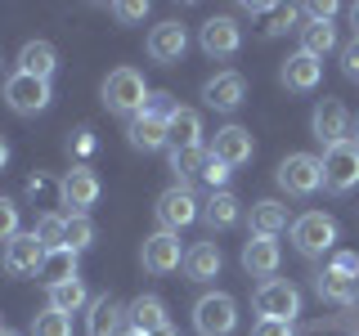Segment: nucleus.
<instances>
[{
  "mask_svg": "<svg viewBox=\"0 0 359 336\" xmlns=\"http://www.w3.org/2000/svg\"><path fill=\"white\" fill-rule=\"evenodd\" d=\"M202 179L211 184V193H220V188H224V179H229V166L211 157V162H207V171H202Z\"/></svg>",
  "mask_w": 359,
  "mask_h": 336,
  "instance_id": "40",
  "label": "nucleus"
},
{
  "mask_svg": "<svg viewBox=\"0 0 359 336\" xmlns=\"http://www.w3.org/2000/svg\"><path fill=\"white\" fill-rule=\"evenodd\" d=\"M278 81H283L287 90H297V94H310V90L323 81V63L297 50V54H292V59H287L283 67H278Z\"/></svg>",
  "mask_w": 359,
  "mask_h": 336,
  "instance_id": "19",
  "label": "nucleus"
},
{
  "mask_svg": "<svg viewBox=\"0 0 359 336\" xmlns=\"http://www.w3.org/2000/svg\"><path fill=\"white\" fill-rule=\"evenodd\" d=\"M5 274L9 278H36L41 274V260H45V246L36 242V233H18L14 242H5Z\"/></svg>",
  "mask_w": 359,
  "mask_h": 336,
  "instance_id": "13",
  "label": "nucleus"
},
{
  "mask_svg": "<svg viewBox=\"0 0 359 336\" xmlns=\"http://www.w3.org/2000/svg\"><path fill=\"white\" fill-rule=\"evenodd\" d=\"M252 336H292V323H283V318H256Z\"/></svg>",
  "mask_w": 359,
  "mask_h": 336,
  "instance_id": "39",
  "label": "nucleus"
},
{
  "mask_svg": "<svg viewBox=\"0 0 359 336\" xmlns=\"http://www.w3.org/2000/svg\"><path fill=\"white\" fill-rule=\"evenodd\" d=\"M126 336H144V332H126Z\"/></svg>",
  "mask_w": 359,
  "mask_h": 336,
  "instance_id": "50",
  "label": "nucleus"
},
{
  "mask_svg": "<svg viewBox=\"0 0 359 336\" xmlns=\"http://www.w3.org/2000/svg\"><path fill=\"white\" fill-rule=\"evenodd\" d=\"M54 67H59V50H54L50 41H27V45L18 50V72L50 81V76H54Z\"/></svg>",
  "mask_w": 359,
  "mask_h": 336,
  "instance_id": "22",
  "label": "nucleus"
},
{
  "mask_svg": "<svg viewBox=\"0 0 359 336\" xmlns=\"http://www.w3.org/2000/svg\"><path fill=\"white\" fill-rule=\"evenodd\" d=\"M50 81H41V76H27V72H14L5 76V104L9 112H18V117H36V112L50 108Z\"/></svg>",
  "mask_w": 359,
  "mask_h": 336,
  "instance_id": "6",
  "label": "nucleus"
},
{
  "mask_svg": "<svg viewBox=\"0 0 359 336\" xmlns=\"http://www.w3.org/2000/svg\"><path fill=\"white\" fill-rule=\"evenodd\" d=\"M95 148V139H90V130H76V153H90Z\"/></svg>",
  "mask_w": 359,
  "mask_h": 336,
  "instance_id": "43",
  "label": "nucleus"
},
{
  "mask_svg": "<svg viewBox=\"0 0 359 336\" xmlns=\"http://www.w3.org/2000/svg\"><path fill=\"white\" fill-rule=\"evenodd\" d=\"M0 63H5V59H0Z\"/></svg>",
  "mask_w": 359,
  "mask_h": 336,
  "instance_id": "52",
  "label": "nucleus"
},
{
  "mask_svg": "<svg viewBox=\"0 0 359 336\" xmlns=\"http://www.w3.org/2000/svg\"><path fill=\"white\" fill-rule=\"evenodd\" d=\"M207 162H211V148H171V171L180 179H194L207 171Z\"/></svg>",
  "mask_w": 359,
  "mask_h": 336,
  "instance_id": "31",
  "label": "nucleus"
},
{
  "mask_svg": "<svg viewBox=\"0 0 359 336\" xmlns=\"http://www.w3.org/2000/svg\"><path fill=\"white\" fill-rule=\"evenodd\" d=\"M310 130H314V139H319L323 148L351 139V112H346L341 99H319L314 112H310Z\"/></svg>",
  "mask_w": 359,
  "mask_h": 336,
  "instance_id": "9",
  "label": "nucleus"
},
{
  "mask_svg": "<svg viewBox=\"0 0 359 336\" xmlns=\"http://www.w3.org/2000/svg\"><path fill=\"white\" fill-rule=\"evenodd\" d=\"M252 153H256L252 130H243V126H220L216 139H211V157L224 162L229 171H233V166H247V162H252Z\"/></svg>",
  "mask_w": 359,
  "mask_h": 336,
  "instance_id": "15",
  "label": "nucleus"
},
{
  "mask_svg": "<svg viewBox=\"0 0 359 336\" xmlns=\"http://www.w3.org/2000/svg\"><path fill=\"white\" fill-rule=\"evenodd\" d=\"M36 242L45 246V251H54V246H63V233H67V216H54V211H45V216L36 220Z\"/></svg>",
  "mask_w": 359,
  "mask_h": 336,
  "instance_id": "32",
  "label": "nucleus"
},
{
  "mask_svg": "<svg viewBox=\"0 0 359 336\" xmlns=\"http://www.w3.org/2000/svg\"><path fill=\"white\" fill-rule=\"evenodd\" d=\"M238 328V300L229 291H207L194 305V332L198 336H229Z\"/></svg>",
  "mask_w": 359,
  "mask_h": 336,
  "instance_id": "3",
  "label": "nucleus"
},
{
  "mask_svg": "<svg viewBox=\"0 0 359 336\" xmlns=\"http://www.w3.org/2000/svg\"><path fill=\"white\" fill-rule=\"evenodd\" d=\"M59 202L72 206V216H86L99 202V175L90 171V166H72V171L59 179Z\"/></svg>",
  "mask_w": 359,
  "mask_h": 336,
  "instance_id": "12",
  "label": "nucleus"
},
{
  "mask_svg": "<svg viewBox=\"0 0 359 336\" xmlns=\"http://www.w3.org/2000/svg\"><path fill=\"white\" fill-rule=\"evenodd\" d=\"M0 336H18V332H14V328H0Z\"/></svg>",
  "mask_w": 359,
  "mask_h": 336,
  "instance_id": "48",
  "label": "nucleus"
},
{
  "mask_svg": "<svg viewBox=\"0 0 359 336\" xmlns=\"http://www.w3.org/2000/svg\"><path fill=\"white\" fill-rule=\"evenodd\" d=\"M90 242H95V220H90V216H67L63 246H72V251H86Z\"/></svg>",
  "mask_w": 359,
  "mask_h": 336,
  "instance_id": "34",
  "label": "nucleus"
},
{
  "mask_svg": "<svg viewBox=\"0 0 359 336\" xmlns=\"http://www.w3.org/2000/svg\"><path fill=\"white\" fill-rule=\"evenodd\" d=\"M337 50V27L332 22H306L301 27V54H310V59L323 63V54Z\"/></svg>",
  "mask_w": 359,
  "mask_h": 336,
  "instance_id": "28",
  "label": "nucleus"
},
{
  "mask_svg": "<svg viewBox=\"0 0 359 336\" xmlns=\"http://www.w3.org/2000/svg\"><path fill=\"white\" fill-rule=\"evenodd\" d=\"M297 18H301V9H297V5H269V14H265V31H269V36H283L287 27H297Z\"/></svg>",
  "mask_w": 359,
  "mask_h": 336,
  "instance_id": "35",
  "label": "nucleus"
},
{
  "mask_svg": "<svg viewBox=\"0 0 359 336\" xmlns=\"http://www.w3.org/2000/svg\"><path fill=\"white\" fill-rule=\"evenodd\" d=\"M314 291H319L323 300H332V305H355L351 300V274H341L337 265H328L323 274H314Z\"/></svg>",
  "mask_w": 359,
  "mask_h": 336,
  "instance_id": "29",
  "label": "nucleus"
},
{
  "mask_svg": "<svg viewBox=\"0 0 359 336\" xmlns=\"http://www.w3.org/2000/svg\"><path fill=\"white\" fill-rule=\"evenodd\" d=\"M104 108L117 112V117H140L144 108H149V81H144L140 67H112V72L104 76Z\"/></svg>",
  "mask_w": 359,
  "mask_h": 336,
  "instance_id": "1",
  "label": "nucleus"
},
{
  "mask_svg": "<svg viewBox=\"0 0 359 336\" xmlns=\"http://www.w3.org/2000/svg\"><path fill=\"white\" fill-rule=\"evenodd\" d=\"M292 242H297V251H306V255L332 251V242H337V220L323 216V211H306V216L292 220Z\"/></svg>",
  "mask_w": 359,
  "mask_h": 336,
  "instance_id": "8",
  "label": "nucleus"
},
{
  "mask_svg": "<svg viewBox=\"0 0 359 336\" xmlns=\"http://www.w3.org/2000/svg\"><path fill=\"white\" fill-rule=\"evenodd\" d=\"M0 328H5V323H0Z\"/></svg>",
  "mask_w": 359,
  "mask_h": 336,
  "instance_id": "51",
  "label": "nucleus"
},
{
  "mask_svg": "<svg viewBox=\"0 0 359 336\" xmlns=\"http://www.w3.org/2000/svg\"><path fill=\"white\" fill-rule=\"evenodd\" d=\"M166 139H171V148H202V117L194 108H180L166 121Z\"/></svg>",
  "mask_w": 359,
  "mask_h": 336,
  "instance_id": "26",
  "label": "nucleus"
},
{
  "mask_svg": "<svg viewBox=\"0 0 359 336\" xmlns=\"http://www.w3.org/2000/svg\"><path fill=\"white\" fill-rule=\"evenodd\" d=\"M323 188H332V193L359 188V144L355 139H341L332 148H323Z\"/></svg>",
  "mask_w": 359,
  "mask_h": 336,
  "instance_id": "4",
  "label": "nucleus"
},
{
  "mask_svg": "<svg viewBox=\"0 0 359 336\" xmlns=\"http://www.w3.org/2000/svg\"><path fill=\"white\" fill-rule=\"evenodd\" d=\"M144 50H149V59L153 63H180L184 59V50H189V31L180 27L175 18H166V22H157V27L149 31V45H144Z\"/></svg>",
  "mask_w": 359,
  "mask_h": 336,
  "instance_id": "14",
  "label": "nucleus"
},
{
  "mask_svg": "<svg viewBox=\"0 0 359 336\" xmlns=\"http://www.w3.org/2000/svg\"><path fill=\"white\" fill-rule=\"evenodd\" d=\"M278 260H283L278 238H261V233H252V238L243 242V269L252 278H274L278 274Z\"/></svg>",
  "mask_w": 359,
  "mask_h": 336,
  "instance_id": "17",
  "label": "nucleus"
},
{
  "mask_svg": "<svg viewBox=\"0 0 359 336\" xmlns=\"http://www.w3.org/2000/svg\"><path fill=\"white\" fill-rule=\"evenodd\" d=\"M18 238V202L0 197V242H14Z\"/></svg>",
  "mask_w": 359,
  "mask_h": 336,
  "instance_id": "36",
  "label": "nucleus"
},
{
  "mask_svg": "<svg viewBox=\"0 0 359 336\" xmlns=\"http://www.w3.org/2000/svg\"><path fill=\"white\" fill-rule=\"evenodd\" d=\"M112 14H117L121 22H144L149 5H140V0H121V5H112Z\"/></svg>",
  "mask_w": 359,
  "mask_h": 336,
  "instance_id": "38",
  "label": "nucleus"
},
{
  "mask_svg": "<svg viewBox=\"0 0 359 336\" xmlns=\"http://www.w3.org/2000/svg\"><path fill=\"white\" fill-rule=\"evenodd\" d=\"M32 336H72V318L45 305L36 318H32Z\"/></svg>",
  "mask_w": 359,
  "mask_h": 336,
  "instance_id": "33",
  "label": "nucleus"
},
{
  "mask_svg": "<svg viewBox=\"0 0 359 336\" xmlns=\"http://www.w3.org/2000/svg\"><path fill=\"white\" fill-rule=\"evenodd\" d=\"M351 139H355V144H359V117H355V134H351Z\"/></svg>",
  "mask_w": 359,
  "mask_h": 336,
  "instance_id": "49",
  "label": "nucleus"
},
{
  "mask_svg": "<svg viewBox=\"0 0 359 336\" xmlns=\"http://www.w3.org/2000/svg\"><path fill=\"white\" fill-rule=\"evenodd\" d=\"M278 188L287 197H310L323 188V157H310V153H287L278 162Z\"/></svg>",
  "mask_w": 359,
  "mask_h": 336,
  "instance_id": "2",
  "label": "nucleus"
},
{
  "mask_svg": "<svg viewBox=\"0 0 359 336\" xmlns=\"http://www.w3.org/2000/svg\"><path fill=\"white\" fill-rule=\"evenodd\" d=\"M351 300H355V305H359V274L351 278Z\"/></svg>",
  "mask_w": 359,
  "mask_h": 336,
  "instance_id": "46",
  "label": "nucleus"
},
{
  "mask_svg": "<svg viewBox=\"0 0 359 336\" xmlns=\"http://www.w3.org/2000/svg\"><path fill=\"white\" fill-rule=\"evenodd\" d=\"M126 309L117 305L112 296H95L86 314V336H126Z\"/></svg>",
  "mask_w": 359,
  "mask_h": 336,
  "instance_id": "18",
  "label": "nucleus"
},
{
  "mask_svg": "<svg viewBox=\"0 0 359 336\" xmlns=\"http://www.w3.org/2000/svg\"><path fill=\"white\" fill-rule=\"evenodd\" d=\"M86 305H90V291H86V283H81V278H72V283H59V287H50V309L67 314V318H72L76 309H86Z\"/></svg>",
  "mask_w": 359,
  "mask_h": 336,
  "instance_id": "30",
  "label": "nucleus"
},
{
  "mask_svg": "<svg viewBox=\"0 0 359 336\" xmlns=\"http://www.w3.org/2000/svg\"><path fill=\"white\" fill-rule=\"evenodd\" d=\"M198 45H202V54H211V59H233V54H238V45H243V27L229 14H216V18L202 22Z\"/></svg>",
  "mask_w": 359,
  "mask_h": 336,
  "instance_id": "11",
  "label": "nucleus"
},
{
  "mask_svg": "<svg viewBox=\"0 0 359 336\" xmlns=\"http://www.w3.org/2000/svg\"><path fill=\"white\" fill-rule=\"evenodd\" d=\"M41 283L45 287H59V283H72L76 278V251L72 246H54V251H45V260H41Z\"/></svg>",
  "mask_w": 359,
  "mask_h": 336,
  "instance_id": "25",
  "label": "nucleus"
},
{
  "mask_svg": "<svg viewBox=\"0 0 359 336\" xmlns=\"http://www.w3.org/2000/svg\"><path fill=\"white\" fill-rule=\"evenodd\" d=\"M287 229V206L274 197L265 202H252V233H261V238H278V233Z\"/></svg>",
  "mask_w": 359,
  "mask_h": 336,
  "instance_id": "27",
  "label": "nucleus"
},
{
  "mask_svg": "<svg viewBox=\"0 0 359 336\" xmlns=\"http://www.w3.org/2000/svg\"><path fill=\"white\" fill-rule=\"evenodd\" d=\"M126 323H130V332H144V336H149L157 328H166L171 318H166V305L157 296H135L130 305H126Z\"/></svg>",
  "mask_w": 359,
  "mask_h": 336,
  "instance_id": "24",
  "label": "nucleus"
},
{
  "mask_svg": "<svg viewBox=\"0 0 359 336\" xmlns=\"http://www.w3.org/2000/svg\"><path fill=\"white\" fill-rule=\"evenodd\" d=\"M157 224H162L166 233H180V229H189L198 216H202V202L194 197V188L189 184H171L162 197H157Z\"/></svg>",
  "mask_w": 359,
  "mask_h": 336,
  "instance_id": "5",
  "label": "nucleus"
},
{
  "mask_svg": "<svg viewBox=\"0 0 359 336\" xmlns=\"http://www.w3.org/2000/svg\"><path fill=\"white\" fill-rule=\"evenodd\" d=\"M220 269H224V255H220L216 242H194L184 251V274L194 278V283H211Z\"/></svg>",
  "mask_w": 359,
  "mask_h": 336,
  "instance_id": "21",
  "label": "nucleus"
},
{
  "mask_svg": "<svg viewBox=\"0 0 359 336\" xmlns=\"http://www.w3.org/2000/svg\"><path fill=\"white\" fill-rule=\"evenodd\" d=\"M126 139H130V148H140V153L171 148V139H166V121L149 117V112H140V117H130V126H126Z\"/></svg>",
  "mask_w": 359,
  "mask_h": 336,
  "instance_id": "20",
  "label": "nucleus"
},
{
  "mask_svg": "<svg viewBox=\"0 0 359 336\" xmlns=\"http://www.w3.org/2000/svg\"><path fill=\"white\" fill-rule=\"evenodd\" d=\"M202 220H207V229H233V224L243 220V202L229 193V188H220V193H211L202 202Z\"/></svg>",
  "mask_w": 359,
  "mask_h": 336,
  "instance_id": "23",
  "label": "nucleus"
},
{
  "mask_svg": "<svg viewBox=\"0 0 359 336\" xmlns=\"http://www.w3.org/2000/svg\"><path fill=\"white\" fill-rule=\"evenodd\" d=\"M202 99H207V108H216V112H238L243 99H247L243 72H216L207 85H202Z\"/></svg>",
  "mask_w": 359,
  "mask_h": 336,
  "instance_id": "16",
  "label": "nucleus"
},
{
  "mask_svg": "<svg viewBox=\"0 0 359 336\" xmlns=\"http://www.w3.org/2000/svg\"><path fill=\"white\" fill-rule=\"evenodd\" d=\"M144 112H149V117H157V121H171L175 112H180V104L166 94V90H153V94H149V108H144Z\"/></svg>",
  "mask_w": 359,
  "mask_h": 336,
  "instance_id": "37",
  "label": "nucleus"
},
{
  "mask_svg": "<svg viewBox=\"0 0 359 336\" xmlns=\"http://www.w3.org/2000/svg\"><path fill=\"white\" fill-rule=\"evenodd\" d=\"M140 260H144V269H149V274H157V278L175 274V269L184 265V251H180V233H166V229L149 233V238H144Z\"/></svg>",
  "mask_w": 359,
  "mask_h": 336,
  "instance_id": "10",
  "label": "nucleus"
},
{
  "mask_svg": "<svg viewBox=\"0 0 359 336\" xmlns=\"http://www.w3.org/2000/svg\"><path fill=\"white\" fill-rule=\"evenodd\" d=\"M9 166V144H5V134H0V171Z\"/></svg>",
  "mask_w": 359,
  "mask_h": 336,
  "instance_id": "44",
  "label": "nucleus"
},
{
  "mask_svg": "<svg viewBox=\"0 0 359 336\" xmlns=\"http://www.w3.org/2000/svg\"><path fill=\"white\" fill-rule=\"evenodd\" d=\"M341 67H346V76H351V81H359V36L341 50Z\"/></svg>",
  "mask_w": 359,
  "mask_h": 336,
  "instance_id": "42",
  "label": "nucleus"
},
{
  "mask_svg": "<svg viewBox=\"0 0 359 336\" xmlns=\"http://www.w3.org/2000/svg\"><path fill=\"white\" fill-rule=\"evenodd\" d=\"M149 336H180V332L171 328V323H166V328H157V332H149Z\"/></svg>",
  "mask_w": 359,
  "mask_h": 336,
  "instance_id": "45",
  "label": "nucleus"
},
{
  "mask_svg": "<svg viewBox=\"0 0 359 336\" xmlns=\"http://www.w3.org/2000/svg\"><path fill=\"white\" fill-rule=\"evenodd\" d=\"M306 18L310 22H332L337 18V5H332V0H314V5H306Z\"/></svg>",
  "mask_w": 359,
  "mask_h": 336,
  "instance_id": "41",
  "label": "nucleus"
},
{
  "mask_svg": "<svg viewBox=\"0 0 359 336\" xmlns=\"http://www.w3.org/2000/svg\"><path fill=\"white\" fill-rule=\"evenodd\" d=\"M252 305H256L261 318H283V323H292L301 314V291L292 287L287 278H265V283L256 287Z\"/></svg>",
  "mask_w": 359,
  "mask_h": 336,
  "instance_id": "7",
  "label": "nucleus"
},
{
  "mask_svg": "<svg viewBox=\"0 0 359 336\" xmlns=\"http://www.w3.org/2000/svg\"><path fill=\"white\" fill-rule=\"evenodd\" d=\"M351 22H355V36H359V5L351 9Z\"/></svg>",
  "mask_w": 359,
  "mask_h": 336,
  "instance_id": "47",
  "label": "nucleus"
}]
</instances>
